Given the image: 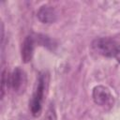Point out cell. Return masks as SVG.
Returning a JSON list of instances; mask_svg holds the SVG:
<instances>
[{
    "label": "cell",
    "mask_w": 120,
    "mask_h": 120,
    "mask_svg": "<svg viewBox=\"0 0 120 120\" xmlns=\"http://www.w3.org/2000/svg\"><path fill=\"white\" fill-rule=\"evenodd\" d=\"M92 49L98 54L106 57H113L120 63V43L110 38H96L92 42Z\"/></svg>",
    "instance_id": "cell-1"
},
{
    "label": "cell",
    "mask_w": 120,
    "mask_h": 120,
    "mask_svg": "<svg viewBox=\"0 0 120 120\" xmlns=\"http://www.w3.org/2000/svg\"><path fill=\"white\" fill-rule=\"evenodd\" d=\"M45 85H46L45 76H44V74H40L38 79L32 98L29 102V108H30L31 113L34 116H38L40 114L41 108H42V100H43V96H44Z\"/></svg>",
    "instance_id": "cell-2"
},
{
    "label": "cell",
    "mask_w": 120,
    "mask_h": 120,
    "mask_svg": "<svg viewBox=\"0 0 120 120\" xmlns=\"http://www.w3.org/2000/svg\"><path fill=\"white\" fill-rule=\"evenodd\" d=\"M92 97L95 103L104 108H111L113 105V97L109 88L103 85H98L94 87Z\"/></svg>",
    "instance_id": "cell-3"
},
{
    "label": "cell",
    "mask_w": 120,
    "mask_h": 120,
    "mask_svg": "<svg viewBox=\"0 0 120 120\" xmlns=\"http://www.w3.org/2000/svg\"><path fill=\"white\" fill-rule=\"evenodd\" d=\"M26 75L25 72L19 67L15 68L9 77V86L16 93H22L26 87Z\"/></svg>",
    "instance_id": "cell-4"
},
{
    "label": "cell",
    "mask_w": 120,
    "mask_h": 120,
    "mask_svg": "<svg viewBox=\"0 0 120 120\" xmlns=\"http://www.w3.org/2000/svg\"><path fill=\"white\" fill-rule=\"evenodd\" d=\"M38 19L43 23H52L56 20V12L51 6L45 5L39 8L37 13Z\"/></svg>",
    "instance_id": "cell-5"
},
{
    "label": "cell",
    "mask_w": 120,
    "mask_h": 120,
    "mask_svg": "<svg viewBox=\"0 0 120 120\" xmlns=\"http://www.w3.org/2000/svg\"><path fill=\"white\" fill-rule=\"evenodd\" d=\"M34 44H35V40L32 36H27L24 38L22 44V51H21L22 60L23 63H28L31 61L34 52Z\"/></svg>",
    "instance_id": "cell-6"
},
{
    "label": "cell",
    "mask_w": 120,
    "mask_h": 120,
    "mask_svg": "<svg viewBox=\"0 0 120 120\" xmlns=\"http://www.w3.org/2000/svg\"><path fill=\"white\" fill-rule=\"evenodd\" d=\"M9 77L10 75H8V71L6 69L3 70L2 72V82H1V98L4 97L6 90L8 89V87L9 86Z\"/></svg>",
    "instance_id": "cell-7"
}]
</instances>
